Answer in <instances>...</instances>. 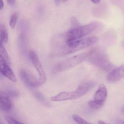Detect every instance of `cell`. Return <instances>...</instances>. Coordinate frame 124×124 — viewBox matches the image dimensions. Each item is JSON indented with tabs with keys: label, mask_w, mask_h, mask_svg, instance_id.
I'll return each mask as SVG.
<instances>
[{
	"label": "cell",
	"mask_w": 124,
	"mask_h": 124,
	"mask_svg": "<svg viewBox=\"0 0 124 124\" xmlns=\"http://www.w3.org/2000/svg\"><path fill=\"white\" fill-rule=\"evenodd\" d=\"M34 94L36 97L38 99V100H40V101H42V102H46V99L44 98L43 95L38 92H35L34 93Z\"/></svg>",
	"instance_id": "d6986e66"
},
{
	"label": "cell",
	"mask_w": 124,
	"mask_h": 124,
	"mask_svg": "<svg viewBox=\"0 0 124 124\" xmlns=\"http://www.w3.org/2000/svg\"><path fill=\"white\" fill-rule=\"evenodd\" d=\"M55 3L56 4V5L59 6V4L60 0H55Z\"/></svg>",
	"instance_id": "cb8c5ba5"
},
{
	"label": "cell",
	"mask_w": 124,
	"mask_h": 124,
	"mask_svg": "<svg viewBox=\"0 0 124 124\" xmlns=\"http://www.w3.org/2000/svg\"><path fill=\"white\" fill-rule=\"evenodd\" d=\"M0 44L2 42L7 43L8 41V34L7 31L5 26L3 25H1L0 26Z\"/></svg>",
	"instance_id": "7c38bea8"
},
{
	"label": "cell",
	"mask_w": 124,
	"mask_h": 124,
	"mask_svg": "<svg viewBox=\"0 0 124 124\" xmlns=\"http://www.w3.org/2000/svg\"><path fill=\"white\" fill-rule=\"evenodd\" d=\"M0 124H1V123H0Z\"/></svg>",
	"instance_id": "83f0119b"
},
{
	"label": "cell",
	"mask_w": 124,
	"mask_h": 124,
	"mask_svg": "<svg viewBox=\"0 0 124 124\" xmlns=\"http://www.w3.org/2000/svg\"><path fill=\"white\" fill-rule=\"evenodd\" d=\"M0 70L4 76L14 82H17V79L14 72L3 58L0 56Z\"/></svg>",
	"instance_id": "ba28073f"
},
{
	"label": "cell",
	"mask_w": 124,
	"mask_h": 124,
	"mask_svg": "<svg viewBox=\"0 0 124 124\" xmlns=\"http://www.w3.org/2000/svg\"><path fill=\"white\" fill-rule=\"evenodd\" d=\"M91 0L92 3L95 4H98L99 3L100 1V0Z\"/></svg>",
	"instance_id": "603a6c76"
},
{
	"label": "cell",
	"mask_w": 124,
	"mask_h": 124,
	"mask_svg": "<svg viewBox=\"0 0 124 124\" xmlns=\"http://www.w3.org/2000/svg\"><path fill=\"white\" fill-rule=\"evenodd\" d=\"M98 124H106L105 122H103L102 121H99L98 122Z\"/></svg>",
	"instance_id": "d4e9b609"
},
{
	"label": "cell",
	"mask_w": 124,
	"mask_h": 124,
	"mask_svg": "<svg viewBox=\"0 0 124 124\" xmlns=\"http://www.w3.org/2000/svg\"><path fill=\"white\" fill-rule=\"evenodd\" d=\"M100 24L97 22H92L83 26L74 27L69 30L64 35L59 36L57 37L65 43L73 42L82 39L97 29Z\"/></svg>",
	"instance_id": "7a4b0ae2"
},
{
	"label": "cell",
	"mask_w": 124,
	"mask_h": 124,
	"mask_svg": "<svg viewBox=\"0 0 124 124\" xmlns=\"http://www.w3.org/2000/svg\"><path fill=\"white\" fill-rule=\"evenodd\" d=\"M107 95V92L106 87L104 84H101L94 95V100L103 103L106 100Z\"/></svg>",
	"instance_id": "30bf717a"
},
{
	"label": "cell",
	"mask_w": 124,
	"mask_h": 124,
	"mask_svg": "<svg viewBox=\"0 0 124 124\" xmlns=\"http://www.w3.org/2000/svg\"><path fill=\"white\" fill-rule=\"evenodd\" d=\"M64 1H66L67 0H63Z\"/></svg>",
	"instance_id": "4316f807"
},
{
	"label": "cell",
	"mask_w": 124,
	"mask_h": 124,
	"mask_svg": "<svg viewBox=\"0 0 124 124\" xmlns=\"http://www.w3.org/2000/svg\"><path fill=\"white\" fill-rule=\"evenodd\" d=\"M0 9H2L4 7V3L3 0H0Z\"/></svg>",
	"instance_id": "7402d4cb"
},
{
	"label": "cell",
	"mask_w": 124,
	"mask_h": 124,
	"mask_svg": "<svg viewBox=\"0 0 124 124\" xmlns=\"http://www.w3.org/2000/svg\"><path fill=\"white\" fill-rule=\"evenodd\" d=\"M73 118L74 121L78 124H90L77 115H74Z\"/></svg>",
	"instance_id": "e0dca14e"
},
{
	"label": "cell",
	"mask_w": 124,
	"mask_h": 124,
	"mask_svg": "<svg viewBox=\"0 0 124 124\" xmlns=\"http://www.w3.org/2000/svg\"><path fill=\"white\" fill-rule=\"evenodd\" d=\"M98 41L96 36H92L69 43H65L57 37L52 39V48L57 54L67 55L75 53L96 43Z\"/></svg>",
	"instance_id": "6da1fadb"
},
{
	"label": "cell",
	"mask_w": 124,
	"mask_h": 124,
	"mask_svg": "<svg viewBox=\"0 0 124 124\" xmlns=\"http://www.w3.org/2000/svg\"><path fill=\"white\" fill-rule=\"evenodd\" d=\"M0 56H1L4 59L8 64H10V60L9 57L6 50L3 46L2 45V44H0Z\"/></svg>",
	"instance_id": "4fadbf2b"
},
{
	"label": "cell",
	"mask_w": 124,
	"mask_h": 124,
	"mask_svg": "<svg viewBox=\"0 0 124 124\" xmlns=\"http://www.w3.org/2000/svg\"><path fill=\"white\" fill-rule=\"evenodd\" d=\"M29 56L31 60L38 73L39 78L41 83V85L43 84L46 82V76L40 60L36 54L33 51L30 52Z\"/></svg>",
	"instance_id": "8992f818"
},
{
	"label": "cell",
	"mask_w": 124,
	"mask_h": 124,
	"mask_svg": "<svg viewBox=\"0 0 124 124\" xmlns=\"http://www.w3.org/2000/svg\"><path fill=\"white\" fill-rule=\"evenodd\" d=\"M20 75L23 82L28 86L37 87L41 85L39 78H38L27 69H21L20 71Z\"/></svg>",
	"instance_id": "5b68a950"
},
{
	"label": "cell",
	"mask_w": 124,
	"mask_h": 124,
	"mask_svg": "<svg viewBox=\"0 0 124 124\" xmlns=\"http://www.w3.org/2000/svg\"><path fill=\"white\" fill-rule=\"evenodd\" d=\"M11 102L8 97L0 92V107L1 110L4 111H8L11 109Z\"/></svg>",
	"instance_id": "8fae6325"
},
{
	"label": "cell",
	"mask_w": 124,
	"mask_h": 124,
	"mask_svg": "<svg viewBox=\"0 0 124 124\" xmlns=\"http://www.w3.org/2000/svg\"><path fill=\"white\" fill-rule=\"evenodd\" d=\"M2 92L3 94H5L7 96H11V97H15L18 95V93L17 91H15L14 89H7L5 91H3Z\"/></svg>",
	"instance_id": "2e32d148"
},
{
	"label": "cell",
	"mask_w": 124,
	"mask_h": 124,
	"mask_svg": "<svg viewBox=\"0 0 124 124\" xmlns=\"http://www.w3.org/2000/svg\"><path fill=\"white\" fill-rule=\"evenodd\" d=\"M96 84V82L92 81L86 82L82 84L76 91L73 92V100L78 99L86 94L92 89Z\"/></svg>",
	"instance_id": "52a82bcc"
},
{
	"label": "cell",
	"mask_w": 124,
	"mask_h": 124,
	"mask_svg": "<svg viewBox=\"0 0 124 124\" xmlns=\"http://www.w3.org/2000/svg\"><path fill=\"white\" fill-rule=\"evenodd\" d=\"M90 54V51L82 53L59 63L55 67L54 71L62 72L74 68L87 59Z\"/></svg>",
	"instance_id": "277c9868"
},
{
	"label": "cell",
	"mask_w": 124,
	"mask_h": 124,
	"mask_svg": "<svg viewBox=\"0 0 124 124\" xmlns=\"http://www.w3.org/2000/svg\"><path fill=\"white\" fill-rule=\"evenodd\" d=\"M119 124H124V121H120L118 122Z\"/></svg>",
	"instance_id": "484cf974"
},
{
	"label": "cell",
	"mask_w": 124,
	"mask_h": 124,
	"mask_svg": "<svg viewBox=\"0 0 124 124\" xmlns=\"http://www.w3.org/2000/svg\"><path fill=\"white\" fill-rule=\"evenodd\" d=\"M89 62L106 71L111 72L114 69L112 64L105 53L99 50L94 49L90 51L88 58Z\"/></svg>",
	"instance_id": "3957f363"
},
{
	"label": "cell",
	"mask_w": 124,
	"mask_h": 124,
	"mask_svg": "<svg viewBox=\"0 0 124 124\" xmlns=\"http://www.w3.org/2000/svg\"><path fill=\"white\" fill-rule=\"evenodd\" d=\"M8 3L11 6H14L15 4L16 0H7Z\"/></svg>",
	"instance_id": "44dd1931"
},
{
	"label": "cell",
	"mask_w": 124,
	"mask_h": 124,
	"mask_svg": "<svg viewBox=\"0 0 124 124\" xmlns=\"http://www.w3.org/2000/svg\"><path fill=\"white\" fill-rule=\"evenodd\" d=\"M71 23H72L73 25L74 26V27L79 26L78 22L77 20L75 18H74V17H73L72 18Z\"/></svg>",
	"instance_id": "ffe728a7"
},
{
	"label": "cell",
	"mask_w": 124,
	"mask_h": 124,
	"mask_svg": "<svg viewBox=\"0 0 124 124\" xmlns=\"http://www.w3.org/2000/svg\"><path fill=\"white\" fill-rule=\"evenodd\" d=\"M89 106L92 109L98 110L100 109L103 105V103L95 100H91L88 102Z\"/></svg>",
	"instance_id": "5bb4252c"
},
{
	"label": "cell",
	"mask_w": 124,
	"mask_h": 124,
	"mask_svg": "<svg viewBox=\"0 0 124 124\" xmlns=\"http://www.w3.org/2000/svg\"><path fill=\"white\" fill-rule=\"evenodd\" d=\"M124 77V64L118 68L114 69L107 77V79L109 82L118 81Z\"/></svg>",
	"instance_id": "9c48e42d"
},
{
	"label": "cell",
	"mask_w": 124,
	"mask_h": 124,
	"mask_svg": "<svg viewBox=\"0 0 124 124\" xmlns=\"http://www.w3.org/2000/svg\"><path fill=\"white\" fill-rule=\"evenodd\" d=\"M18 15L17 13H14L12 15L9 21V25L12 29H14L16 25L17 21Z\"/></svg>",
	"instance_id": "9a60e30c"
},
{
	"label": "cell",
	"mask_w": 124,
	"mask_h": 124,
	"mask_svg": "<svg viewBox=\"0 0 124 124\" xmlns=\"http://www.w3.org/2000/svg\"></svg>",
	"instance_id": "f1b7e54d"
},
{
	"label": "cell",
	"mask_w": 124,
	"mask_h": 124,
	"mask_svg": "<svg viewBox=\"0 0 124 124\" xmlns=\"http://www.w3.org/2000/svg\"><path fill=\"white\" fill-rule=\"evenodd\" d=\"M6 120L9 124H23L9 116H6Z\"/></svg>",
	"instance_id": "ac0fdd59"
}]
</instances>
